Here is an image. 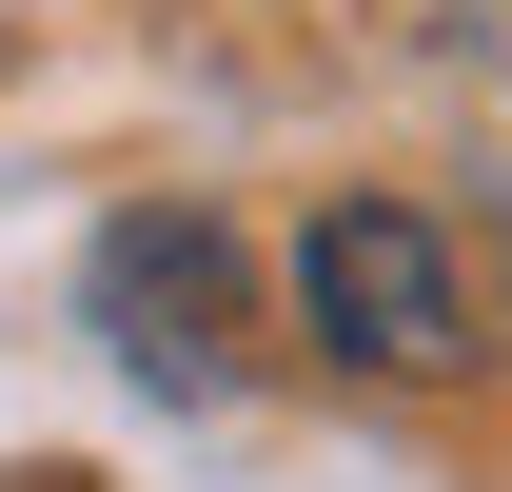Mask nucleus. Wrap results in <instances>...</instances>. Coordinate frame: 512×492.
I'll list each match as a JSON object with an SVG mask.
<instances>
[{"instance_id":"f257e3e1","label":"nucleus","mask_w":512,"mask_h":492,"mask_svg":"<svg viewBox=\"0 0 512 492\" xmlns=\"http://www.w3.org/2000/svg\"><path fill=\"white\" fill-rule=\"evenodd\" d=\"M79 335L119 355V394L217 414V394L256 374V335H237V217H217V197H138V217H99V256H79Z\"/></svg>"},{"instance_id":"f03ea898","label":"nucleus","mask_w":512,"mask_h":492,"mask_svg":"<svg viewBox=\"0 0 512 492\" xmlns=\"http://www.w3.org/2000/svg\"><path fill=\"white\" fill-rule=\"evenodd\" d=\"M296 335H316L335 374H473V256H453V217H414V197H316V237H296Z\"/></svg>"},{"instance_id":"7ed1b4c3","label":"nucleus","mask_w":512,"mask_h":492,"mask_svg":"<svg viewBox=\"0 0 512 492\" xmlns=\"http://www.w3.org/2000/svg\"><path fill=\"white\" fill-rule=\"evenodd\" d=\"M493 256H512V197H493Z\"/></svg>"}]
</instances>
